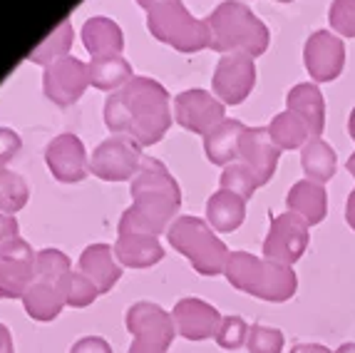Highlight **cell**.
I'll return each instance as SVG.
<instances>
[{
	"label": "cell",
	"instance_id": "6da1fadb",
	"mask_svg": "<svg viewBox=\"0 0 355 353\" xmlns=\"http://www.w3.org/2000/svg\"><path fill=\"white\" fill-rule=\"evenodd\" d=\"M105 122L139 147L157 145L172 127V97L157 80L135 75L105 100Z\"/></svg>",
	"mask_w": 355,
	"mask_h": 353
},
{
	"label": "cell",
	"instance_id": "7a4b0ae2",
	"mask_svg": "<svg viewBox=\"0 0 355 353\" xmlns=\"http://www.w3.org/2000/svg\"><path fill=\"white\" fill-rule=\"evenodd\" d=\"M132 206L119 217L117 234H166L182 206V189L164 162L144 157L130 184Z\"/></svg>",
	"mask_w": 355,
	"mask_h": 353
},
{
	"label": "cell",
	"instance_id": "3957f363",
	"mask_svg": "<svg viewBox=\"0 0 355 353\" xmlns=\"http://www.w3.org/2000/svg\"><path fill=\"white\" fill-rule=\"evenodd\" d=\"M224 277L236 291L268 304H286L298 291V277L293 266L276 264L249 252H231Z\"/></svg>",
	"mask_w": 355,
	"mask_h": 353
},
{
	"label": "cell",
	"instance_id": "277c9868",
	"mask_svg": "<svg viewBox=\"0 0 355 353\" xmlns=\"http://www.w3.org/2000/svg\"><path fill=\"white\" fill-rule=\"evenodd\" d=\"M209 28V47L216 53H243L251 58L266 53L268 47V28L263 20H259L249 6H243L239 0H224L214 8L211 15L204 18Z\"/></svg>",
	"mask_w": 355,
	"mask_h": 353
},
{
	"label": "cell",
	"instance_id": "5b68a950",
	"mask_svg": "<svg viewBox=\"0 0 355 353\" xmlns=\"http://www.w3.org/2000/svg\"><path fill=\"white\" fill-rule=\"evenodd\" d=\"M147 10V30L164 45L179 53H199L209 47V28L204 20L194 18L182 0H137Z\"/></svg>",
	"mask_w": 355,
	"mask_h": 353
},
{
	"label": "cell",
	"instance_id": "8992f818",
	"mask_svg": "<svg viewBox=\"0 0 355 353\" xmlns=\"http://www.w3.org/2000/svg\"><path fill=\"white\" fill-rule=\"evenodd\" d=\"M166 242L174 252L191 261V269L202 277H219L229 261V247L221 242L209 222L199 217H177L166 229Z\"/></svg>",
	"mask_w": 355,
	"mask_h": 353
},
{
	"label": "cell",
	"instance_id": "52a82bcc",
	"mask_svg": "<svg viewBox=\"0 0 355 353\" xmlns=\"http://www.w3.org/2000/svg\"><path fill=\"white\" fill-rule=\"evenodd\" d=\"M142 149L132 137L112 135L92 149L89 172L102 182H132L142 167Z\"/></svg>",
	"mask_w": 355,
	"mask_h": 353
},
{
	"label": "cell",
	"instance_id": "ba28073f",
	"mask_svg": "<svg viewBox=\"0 0 355 353\" xmlns=\"http://www.w3.org/2000/svg\"><path fill=\"white\" fill-rule=\"evenodd\" d=\"M311 244V227L306 219L293 212H284L271 217L268 234L263 239V259L276 261V264L293 266Z\"/></svg>",
	"mask_w": 355,
	"mask_h": 353
},
{
	"label": "cell",
	"instance_id": "9c48e42d",
	"mask_svg": "<svg viewBox=\"0 0 355 353\" xmlns=\"http://www.w3.org/2000/svg\"><path fill=\"white\" fill-rule=\"evenodd\" d=\"M35 261L37 252L20 236L0 244V299H23L37 277Z\"/></svg>",
	"mask_w": 355,
	"mask_h": 353
},
{
	"label": "cell",
	"instance_id": "30bf717a",
	"mask_svg": "<svg viewBox=\"0 0 355 353\" xmlns=\"http://www.w3.org/2000/svg\"><path fill=\"white\" fill-rule=\"evenodd\" d=\"M125 326L135 341L147 343V346L159 348V351H169L177 338V326L169 311L152 304V301H137L127 309L125 313Z\"/></svg>",
	"mask_w": 355,
	"mask_h": 353
},
{
	"label": "cell",
	"instance_id": "8fae6325",
	"mask_svg": "<svg viewBox=\"0 0 355 353\" xmlns=\"http://www.w3.org/2000/svg\"><path fill=\"white\" fill-rule=\"evenodd\" d=\"M174 120L184 130L207 137L226 120L224 102L216 100L207 90H184L174 97Z\"/></svg>",
	"mask_w": 355,
	"mask_h": 353
},
{
	"label": "cell",
	"instance_id": "7c38bea8",
	"mask_svg": "<svg viewBox=\"0 0 355 353\" xmlns=\"http://www.w3.org/2000/svg\"><path fill=\"white\" fill-rule=\"evenodd\" d=\"M256 85V65L251 55L229 53L219 60V65L214 70L211 88L214 95L224 105H241L251 95Z\"/></svg>",
	"mask_w": 355,
	"mask_h": 353
},
{
	"label": "cell",
	"instance_id": "4fadbf2b",
	"mask_svg": "<svg viewBox=\"0 0 355 353\" xmlns=\"http://www.w3.org/2000/svg\"><path fill=\"white\" fill-rule=\"evenodd\" d=\"M303 63L313 83H331L345 65V45L331 30H315L303 47Z\"/></svg>",
	"mask_w": 355,
	"mask_h": 353
},
{
	"label": "cell",
	"instance_id": "5bb4252c",
	"mask_svg": "<svg viewBox=\"0 0 355 353\" xmlns=\"http://www.w3.org/2000/svg\"><path fill=\"white\" fill-rule=\"evenodd\" d=\"M89 83L87 65L77 58H62L53 65H48L45 75H42V90L45 97L53 100L60 107L75 105L85 95V88Z\"/></svg>",
	"mask_w": 355,
	"mask_h": 353
},
{
	"label": "cell",
	"instance_id": "9a60e30c",
	"mask_svg": "<svg viewBox=\"0 0 355 353\" xmlns=\"http://www.w3.org/2000/svg\"><path fill=\"white\" fill-rule=\"evenodd\" d=\"M50 174L62 184H77L89 174V159L83 140L77 135H58L45 149Z\"/></svg>",
	"mask_w": 355,
	"mask_h": 353
},
{
	"label": "cell",
	"instance_id": "2e32d148",
	"mask_svg": "<svg viewBox=\"0 0 355 353\" xmlns=\"http://www.w3.org/2000/svg\"><path fill=\"white\" fill-rule=\"evenodd\" d=\"M174 326L177 334L187 341H207V338H216V331L221 326V313L219 309L196 296H184L174 304L172 309Z\"/></svg>",
	"mask_w": 355,
	"mask_h": 353
},
{
	"label": "cell",
	"instance_id": "e0dca14e",
	"mask_svg": "<svg viewBox=\"0 0 355 353\" xmlns=\"http://www.w3.org/2000/svg\"><path fill=\"white\" fill-rule=\"evenodd\" d=\"M281 149L273 145L268 127H246L239 142V159L254 172L259 187L268 184L279 167Z\"/></svg>",
	"mask_w": 355,
	"mask_h": 353
},
{
	"label": "cell",
	"instance_id": "ac0fdd59",
	"mask_svg": "<svg viewBox=\"0 0 355 353\" xmlns=\"http://www.w3.org/2000/svg\"><path fill=\"white\" fill-rule=\"evenodd\" d=\"M62 279L35 277V281L30 284V288L23 296L25 313H28L30 318H35L40 324H48V321H55V318L60 316V311L67 306Z\"/></svg>",
	"mask_w": 355,
	"mask_h": 353
},
{
	"label": "cell",
	"instance_id": "d6986e66",
	"mask_svg": "<svg viewBox=\"0 0 355 353\" xmlns=\"http://www.w3.org/2000/svg\"><path fill=\"white\" fill-rule=\"evenodd\" d=\"M77 271H83L85 277L92 279L100 294L112 291L114 284L122 279V264L114 256V249L110 244H89L77 261Z\"/></svg>",
	"mask_w": 355,
	"mask_h": 353
},
{
	"label": "cell",
	"instance_id": "ffe728a7",
	"mask_svg": "<svg viewBox=\"0 0 355 353\" xmlns=\"http://www.w3.org/2000/svg\"><path fill=\"white\" fill-rule=\"evenodd\" d=\"M114 256L127 269H149L164 259V247L159 236L152 234H117Z\"/></svg>",
	"mask_w": 355,
	"mask_h": 353
},
{
	"label": "cell",
	"instance_id": "44dd1931",
	"mask_svg": "<svg viewBox=\"0 0 355 353\" xmlns=\"http://www.w3.org/2000/svg\"><path fill=\"white\" fill-rule=\"evenodd\" d=\"M286 107L296 112L298 117L308 124L313 137H320L326 130V100L315 83H298L286 95Z\"/></svg>",
	"mask_w": 355,
	"mask_h": 353
},
{
	"label": "cell",
	"instance_id": "7402d4cb",
	"mask_svg": "<svg viewBox=\"0 0 355 353\" xmlns=\"http://www.w3.org/2000/svg\"><path fill=\"white\" fill-rule=\"evenodd\" d=\"M286 206H288V212L306 219L308 227H315L328 214V192L323 184L311 182V179H301V182H296L288 189Z\"/></svg>",
	"mask_w": 355,
	"mask_h": 353
},
{
	"label": "cell",
	"instance_id": "603a6c76",
	"mask_svg": "<svg viewBox=\"0 0 355 353\" xmlns=\"http://www.w3.org/2000/svg\"><path fill=\"white\" fill-rule=\"evenodd\" d=\"M243 219H246V199H241L239 195L219 189L207 199V222L214 231L231 234L241 229Z\"/></svg>",
	"mask_w": 355,
	"mask_h": 353
},
{
	"label": "cell",
	"instance_id": "cb8c5ba5",
	"mask_svg": "<svg viewBox=\"0 0 355 353\" xmlns=\"http://www.w3.org/2000/svg\"><path fill=\"white\" fill-rule=\"evenodd\" d=\"M243 127L239 120H224L219 127H214L204 137V154L209 162L219 167H229L234 159H239V142H241Z\"/></svg>",
	"mask_w": 355,
	"mask_h": 353
},
{
	"label": "cell",
	"instance_id": "d4e9b609",
	"mask_svg": "<svg viewBox=\"0 0 355 353\" xmlns=\"http://www.w3.org/2000/svg\"><path fill=\"white\" fill-rule=\"evenodd\" d=\"M83 42L92 58L100 55H119L125 47V35L114 20L110 18H89L83 28Z\"/></svg>",
	"mask_w": 355,
	"mask_h": 353
},
{
	"label": "cell",
	"instance_id": "484cf974",
	"mask_svg": "<svg viewBox=\"0 0 355 353\" xmlns=\"http://www.w3.org/2000/svg\"><path fill=\"white\" fill-rule=\"evenodd\" d=\"M301 167L306 172V179H311V182H331L338 170L336 149L323 137H311L306 142V147L301 149Z\"/></svg>",
	"mask_w": 355,
	"mask_h": 353
},
{
	"label": "cell",
	"instance_id": "4316f807",
	"mask_svg": "<svg viewBox=\"0 0 355 353\" xmlns=\"http://www.w3.org/2000/svg\"><path fill=\"white\" fill-rule=\"evenodd\" d=\"M89 83L97 90H107V92H117L119 88H125L132 77V65L130 60H125L122 55H100L92 58V63L87 65Z\"/></svg>",
	"mask_w": 355,
	"mask_h": 353
},
{
	"label": "cell",
	"instance_id": "83f0119b",
	"mask_svg": "<svg viewBox=\"0 0 355 353\" xmlns=\"http://www.w3.org/2000/svg\"><path fill=\"white\" fill-rule=\"evenodd\" d=\"M268 135H271L273 145L284 152V149H303L306 147V142L311 140V130H308V124L298 117L296 112H281L276 117L271 120L268 124Z\"/></svg>",
	"mask_w": 355,
	"mask_h": 353
},
{
	"label": "cell",
	"instance_id": "f1b7e54d",
	"mask_svg": "<svg viewBox=\"0 0 355 353\" xmlns=\"http://www.w3.org/2000/svg\"><path fill=\"white\" fill-rule=\"evenodd\" d=\"M72 40H75V35H72V23L70 20H62V23H60L58 28H55L53 33H50V35L28 55V60L30 63H35V65H53V63H58V60L67 58V53H70V47H72Z\"/></svg>",
	"mask_w": 355,
	"mask_h": 353
},
{
	"label": "cell",
	"instance_id": "f546056e",
	"mask_svg": "<svg viewBox=\"0 0 355 353\" xmlns=\"http://www.w3.org/2000/svg\"><path fill=\"white\" fill-rule=\"evenodd\" d=\"M28 197L30 189L23 176L18 172L0 167V212L15 217V212H20L28 204Z\"/></svg>",
	"mask_w": 355,
	"mask_h": 353
},
{
	"label": "cell",
	"instance_id": "4dcf8cb0",
	"mask_svg": "<svg viewBox=\"0 0 355 353\" xmlns=\"http://www.w3.org/2000/svg\"><path fill=\"white\" fill-rule=\"evenodd\" d=\"M219 184H221V189H226V192H231V195H239L246 202H249L251 197L256 195V189H259V182H256L254 172L243 165V162H231L229 167H224Z\"/></svg>",
	"mask_w": 355,
	"mask_h": 353
},
{
	"label": "cell",
	"instance_id": "1f68e13d",
	"mask_svg": "<svg viewBox=\"0 0 355 353\" xmlns=\"http://www.w3.org/2000/svg\"><path fill=\"white\" fill-rule=\"evenodd\" d=\"M62 288H65L67 306L72 309H85L89 304H95V299L100 296V288L92 284V279H87L83 271H70L62 279Z\"/></svg>",
	"mask_w": 355,
	"mask_h": 353
},
{
	"label": "cell",
	"instance_id": "d6a6232c",
	"mask_svg": "<svg viewBox=\"0 0 355 353\" xmlns=\"http://www.w3.org/2000/svg\"><path fill=\"white\" fill-rule=\"evenodd\" d=\"M249 331H251V326L246 324L241 316H224L214 341L219 343V348H224V351H236V348L246 346Z\"/></svg>",
	"mask_w": 355,
	"mask_h": 353
},
{
	"label": "cell",
	"instance_id": "836d02e7",
	"mask_svg": "<svg viewBox=\"0 0 355 353\" xmlns=\"http://www.w3.org/2000/svg\"><path fill=\"white\" fill-rule=\"evenodd\" d=\"M286 346V336L281 329H273V326L256 324L249 331V341L246 348L249 353H281Z\"/></svg>",
	"mask_w": 355,
	"mask_h": 353
},
{
	"label": "cell",
	"instance_id": "e575fe53",
	"mask_svg": "<svg viewBox=\"0 0 355 353\" xmlns=\"http://www.w3.org/2000/svg\"><path fill=\"white\" fill-rule=\"evenodd\" d=\"M35 269H37V277L62 279L72 271V261H70V256H67L65 252L48 247V249H42V252H37Z\"/></svg>",
	"mask_w": 355,
	"mask_h": 353
},
{
	"label": "cell",
	"instance_id": "d590c367",
	"mask_svg": "<svg viewBox=\"0 0 355 353\" xmlns=\"http://www.w3.org/2000/svg\"><path fill=\"white\" fill-rule=\"evenodd\" d=\"M328 20L338 35L355 38V0H333Z\"/></svg>",
	"mask_w": 355,
	"mask_h": 353
},
{
	"label": "cell",
	"instance_id": "8d00e7d4",
	"mask_svg": "<svg viewBox=\"0 0 355 353\" xmlns=\"http://www.w3.org/2000/svg\"><path fill=\"white\" fill-rule=\"evenodd\" d=\"M23 142H20L18 132L8 130V127H0V167H6L10 159L18 157Z\"/></svg>",
	"mask_w": 355,
	"mask_h": 353
},
{
	"label": "cell",
	"instance_id": "74e56055",
	"mask_svg": "<svg viewBox=\"0 0 355 353\" xmlns=\"http://www.w3.org/2000/svg\"><path fill=\"white\" fill-rule=\"evenodd\" d=\"M70 353H114L112 346L102 336H83L72 343Z\"/></svg>",
	"mask_w": 355,
	"mask_h": 353
},
{
	"label": "cell",
	"instance_id": "f35d334b",
	"mask_svg": "<svg viewBox=\"0 0 355 353\" xmlns=\"http://www.w3.org/2000/svg\"><path fill=\"white\" fill-rule=\"evenodd\" d=\"M18 219L12 217V214L0 212V244H6L8 239H15L18 236Z\"/></svg>",
	"mask_w": 355,
	"mask_h": 353
},
{
	"label": "cell",
	"instance_id": "ab89813d",
	"mask_svg": "<svg viewBox=\"0 0 355 353\" xmlns=\"http://www.w3.org/2000/svg\"><path fill=\"white\" fill-rule=\"evenodd\" d=\"M291 353H333V351L323 346V343H296V346L291 348Z\"/></svg>",
	"mask_w": 355,
	"mask_h": 353
},
{
	"label": "cell",
	"instance_id": "60d3db41",
	"mask_svg": "<svg viewBox=\"0 0 355 353\" xmlns=\"http://www.w3.org/2000/svg\"><path fill=\"white\" fill-rule=\"evenodd\" d=\"M0 353H15L12 336H10V331H8L6 324H0Z\"/></svg>",
	"mask_w": 355,
	"mask_h": 353
},
{
	"label": "cell",
	"instance_id": "b9f144b4",
	"mask_svg": "<svg viewBox=\"0 0 355 353\" xmlns=\"http://www.w3.org/2000/svg\"><path fill=\"white\" fill-rule=\"evenodd\" d=\"M345 222L355 231V189L348 195V202H345Z\"/></svg>",
	"mask_w": 355,
	"mask_h": 353
},
{
	"label": "cell",
	"instance_id": "7bdbcfd3",
	"mask_svg": "<svg viewBox=\"0 0 355 353\" xmlns=\"http://www.w3.org/2000/svg\"><path fill=\"white\" fill-rule=\"evenodd\" d=\"M127 353H166V351H159V348L147 346V343L132 341V346H130V351H127Z\"/></svg>",
	"mask_w": 355,
	"mask_h": 353
},
{
	"label": "cell",
	"instance_id": "ee69618b",
	"mask_svg": "<svg viewBox=\"0 0 355 353\" xmlns=\"http://www.w3.org/2000/svg\"><path fill=\"white\" fill-rule=\"evenodd\" d=\"M348 135H350V140L355 142V107L350 110V117H348Z\"/></svg>",
	"mask_w": 355,
	"mask_h": 353
},
{
	"label": "cell",
	"instance_id": "f6af8a7d",
	"mask_svg": "<svg viewBox=\"0 0 355 353\" xmlns=\"http://www.w3.org/2000/svg\"><path fill=\"white\" fill-rule=\"evenodd\" d=\"M333 353H355V343H343V346L336 348Z\"/></svg>",
	"mask_w": 355,
	"mask_h": 353
},
{
	"label": "cell",
	"instance_id": "bcb514c9",
	"mask_svg": "<svg viewBox=\"0 0 355 353\" xmlns=\"http://www.w3.org/2000/svg\"><path fill=\"white\" fill-rule=\"evenodd\" d=\"M345 167H348L350 176H355V152H353V154H350V157H348V165H345Z\"/></svg>",
	"mask_w": 355,
	"mask_h": 353
},
{
	"label": "cell",
	"instance_id": "7dc6e473",
	"mask_svg": "<svg viewBox=\"0 0 355 353\" xmlns=\"http://www.w3.org/2000/svg\"><path fill=\"white\" fill-rule=\"evenodd\" d=\"M279 3H293V0H279Z\"/></svg>",
	"mask_w": 355,
	"mask_h": 353
}]
</instances>
